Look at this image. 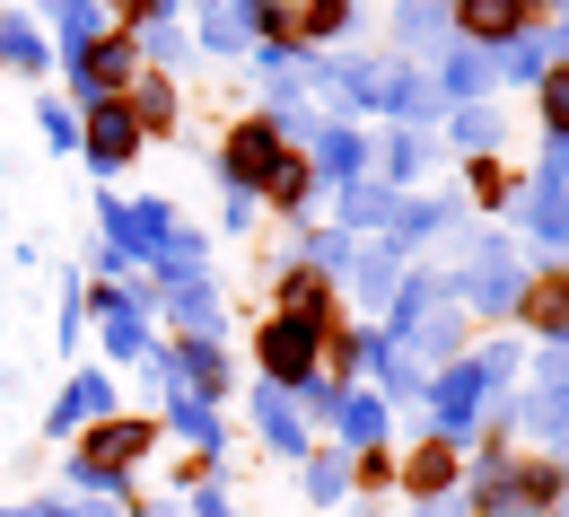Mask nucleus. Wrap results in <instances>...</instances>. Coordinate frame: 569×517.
Segmentation results:
<instances>
[{"mask_svg": "<svg viewBox=\"0 0 569 517\" xmlns=\"http://www.w3.org/2000/svg\"><path fill=\"white\" fill-rule=\"evenodd\" d=\"M263 369L289 377V386L316 369V316H281V325H263Z\"/></svg>", "mask_w": 569, "mask_h": 517, "instance_id": "obj_1", "label": "nucleus"}, {"mask_svg": "<svg viewBox=\"0 0 569 517\" xmlns=\"http://www.w3.org/2000/svg\"><path fill=\"white\" fill-rule=\"evenodd\" d=\"M272 158H281L272 123H237V132H228V176H237V185H263V176H272Z\"/></svg>", "mask_w": 569, "mask_h": 517, "instance_id": "obj_2", "label": "nucleus"}, {"mask_svg": "<svg viewBox=\"0 0 569 517\" xmlns=\"http://www.w3.org/2000/svg\"><path fill=\"white\" fill-rule=\"evenodd\" d=\"M456 18H465V36L499 44V36H517V27H526V0H456Z\"/></svg>", "mask_w": 569, "mask_h": 517, "instance_id": "obj_3", "label": "nucleus"}, {"mask_svg": "<svg viewBox=\"0 0 569 517\" xmlns=\"http://www.w3.org/2000/svg\"><path fill=\"white\" fill-rule=\"evenodd\" d=\"M132 141H141V132H132V115H123V106L106 97V106H97V132H88L97 167H123V158H132Z\"/></svg>", "mask_w": 569, "mask_h": 517, "instance_id": "obj_4", "label": "nucleus"}, {"mask_svg": "<svg viewBox=\"0 0 569 517\" xmlns=\"http://www.w3.org/2000/svg\"><path fill=\"white\" fill-rule=\"evenodd\" d=\"M141 447H149L141 421H123V430H97V439H88V474H114V465H123V456H141Z\"/></svg>", "mask_w": 569, "mask_h": 517, "instance_id": "obj_5", "label": "nucleus"}, {"mask_svg": "<svg viewBox=\"0 0 569 517\" xmlns=\"http://www.w3.org/2000/svg\"><path fill=\"white\" fill-rule=\"evenodd\" d=\"M88 79H97V88H123V79H132V44H123V36L88 44Z\"/></svg>", "mask_w": 569, "mask_h": 517, "instance_id": "obj_6", "label": "nucleus"}, {"mask_svg": "<svg viewBox=\"0 0 569 517\" xmlns=\"http://www.w3.org/2000/svg\"><path fill=\"white\" fill-rule=\"evenodd\" d=\"M307 185H316V167H307V158H272V202H307Z\"/></svg>", "mask_w": 569, "mask_h": 517, "instance_id": "obj_7", "label": "nucleus"}, {"mask_svg": "<svg viewBox=\"0 0 569 517\" xmlns=\"http://www.w3.org/2000/svg\"><path fill=\"white\" fill-rule=\"evenodd\" d=\"M447 465H456L447 447H421V456H412V491H438V483H447Z\"/></svg>", "mask_w": 569, "mask_h": 517, "instance_id": "obj_8", "label": "nucleus"}, {"mask_svg": "<svg viewBox=\"0 0 569 517\" xmlns=\"http://www.w3.org/2000/svg\"><path fill=\"white\" fill-rule=\"evenodd\" d=\"M526 307H535V325H543V316H552V325H561V316H569V281H543V290L526 298Z\"/></svg>", "mask_w": 569, "mask_h": 517, "instance_id": "obj_9", "label": "nucleus"}, {"mask_svg": "<svg viewBox=\"0 0 569 517\" xmlns=\"http://www.w3.org/2000/svg\"><path fill=\"white\" fill-rule=\"evenodd\" d=\"M543 115H552V123L569 132V71H552V79H543Z\"/></svg>", "mask_w": 569, "mask_h": 517, "instance_id": "obj_10", "label": "nucleus"}]
</instances>
